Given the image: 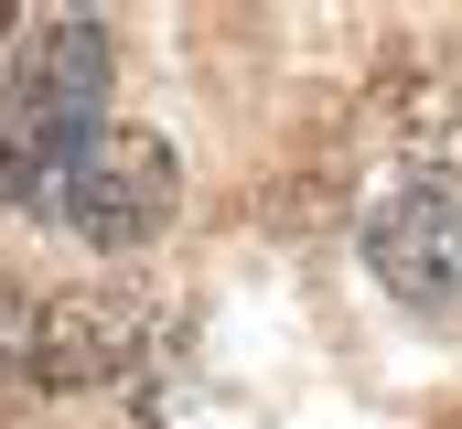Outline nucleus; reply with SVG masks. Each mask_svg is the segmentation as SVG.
<instances>
[{
	"instance_id": "nucleus-1",
	"label": "nucleus",
	"mask_w": 462,
	"mask_h": 429,
	"mask_svg": "<svg viewBox=\"0 0 462 429\" xmlns=\"http://www.w3.org/2000/svg\"><path fill=\"white\" fill-rule=\"evenodd\" d=\"M97 129H108V32L65 11V22H43L11 54V87H0V194L54 214L76 151Z\"/></svg>"
},
{
	"instance_id": "nucleus-2",
	"label": "nucleus",
	"mask_w": 462,
	"mask_h": 429,
	"mask_svg": "<svg viewBox=\"0 0 462 429\" xmlns=\"http://www.w3.org/2000/svg\"><path fill=\"white\" fill-rule=\"evenodd\" d=\"M183 205V161L151 140V129H97L87 151H76V172H65V194L54 214L87 236V247H140V236H162Z\"/></svg>"
},
{
	"instance_id": "nucleus-3",
	"label": "nucleus",
	"mask_w": 462,
	"mask_h": 429,
	"mask_svg": "<svg viewBox=\"0 0 462 429\" xmlns=\"http://www.w3.org/2000/svg\"><path fill=\"white\" fill-rule=\"evenodd\" d=\"M365 269H376L409 312H452L462 301V205L441 194V183L376 205L365 214Z\"/></svg>"
},
{
	"instance_id": "nucleus-4",
	"label": "nucleus",
	"mask_w": 462,
	"mask_h": 429,
	"mask_svg": "<svg viewBox=\"0 0 462 429\" xmlns=\"http://www.w3.org/2000/svg\"><path fill=\"white\" fill-rule=\"evenodd\" d=\"M129 365H140V312L118 290H65L32 312V387L87 397V387H118Z\"/></svg>"
},
{
	"instance_id": "nucleus-5",
	"label": "nucleus",
	"mask_w": 462,
	"mask_h": 429,
	"mask_svg": "<svg viewBox=\"0 0 462 429\" xmlns=\"http://www.w3.org/2000/svg\"><path fill=\"white\" fill-rule=\"evenodd\" d=\"M11 376H32V301L0 279V387H11Z\"/></svg>"
},
{
	"instance_id": "nucleus-6",
	"label": "nucleus",
	"mask_w": 462,
	"mask_h": 429,
	"mask_svg": "<svg viewBox=\"0 0 462 429\" xmlns=\"http://www.w3.org/2000/svg\"><path fill=\"white\" fill-rule=\"evenodd\" d=\"M0 43H11V11H0Z\"/></svg>"
}]
</instances>
